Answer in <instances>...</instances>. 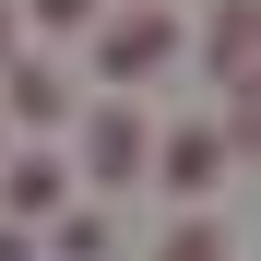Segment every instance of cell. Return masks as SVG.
<instances>
[{"mask_svg": "<svg viewBox=\"0 0 261 261\" xmlns=\"http://www.w3.org/2000/svg\"><path fill=\"white\" fill-rule=\"evenodd\" d=\"M166 166H178V190H202L214 166H226V143H214V130H178V143H166Z\"/></svg>", "mask_w": 261, "mask_h": 261, "instance_id": "3957f363", "label": "cell"}, {"mask_svg": "<svg viewBox=\"0 0 261 261\" xmlns=\"http://www.w3.org/2000/svg\"><path fill=\"white\" fill-rule=\"evenodd\" d=\"M83 154H95V178H119V166L143 154V119H130V107H107V119H95V143H83Z\"/></svg>", "mask_w": 261, "mask_h": 261, "instance_id": "7a4b0ae2", "label": "cell"}, {"mask_svg": "<svg viewBox=\"0 0 261 261\" xmlns=\"http://www.w3.org/2000/svg\"><path fill=\"white\" fill-rule=\"evenodd\" d=\"M166 36H178L166 12H119V24H107V71H143V60H166Z\"/></svg>", "mask_w": 261, "mask_h": 261, "instance_id": "6da1fadb", "label": "cell"}, {"mask_svg": "<svg viewBox=\"0 0 261 261\" xmlns=\"http://www.w3.org/2000/svg\"><path fill=\"white\" fill-rule=\"evenodd\" d=\"M166 261H226V249H214V226H190L178 249H166Z\"/></svg>", "mask_w": 261, "mask_h": 261, "instance_id": "277c9868", "label": "cell"}]
</instances>
